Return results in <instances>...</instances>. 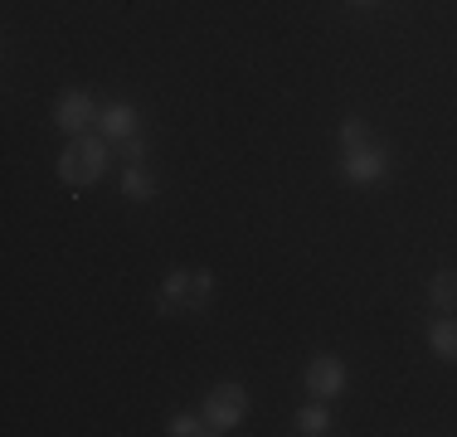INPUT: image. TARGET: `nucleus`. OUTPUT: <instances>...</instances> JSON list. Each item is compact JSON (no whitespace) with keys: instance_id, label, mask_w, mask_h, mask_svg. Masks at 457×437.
Here are the masks:
<instances>
[{"instance_id":"obj_1","label":"nucleus","mask_w":457,"mask_h":437,"mask_svg":"<svg viewBox=\"0 0 457 437\" xmlns=\"http://www.w3.org/2000/svg\"><path fill=\"white\" fill-rule=\"evenodd\" d=\"M107 146H112L107 136H88V131L73 136L69 146H63V156H59V180L73 185V190L97 185L107 175V161H112V156H107Z\"/></svg>"},{"instance_id":"obj_2","label":"nucleus","mask_w":457,"mask_h":437,"mask_svg":"<svg viewBox=\"0 0 457 437\" xmlns=\"http://www.w3.org/2000/svg\"><path fill=\"white\" fill-rule=\"evenodd\" d=\"M204 423H210V433H234L238 423L248 418V393L244 384H220L210 389V399H204Z\"/></svg>"},{"instance_id":"obj_3","label":"nucleus","mask_w":457,"mask_h":437,"mask_svg":"<svg viewBox=\"0 0 457 437\" xmlns=\"http://www.w3.org/2000/svg\"><path fill=\"white\" fill-rule=\"evenodd\" d=\"M341 175H345L351 185H375V180H385V175H389V151L379 146L375 136H370L365 146L341 151Z\"/></svg>"},{"instance_id":"obj_4","label":"nucleus","mask_w":457,"mask_h":437,"mask_svg":"<svg viewBox=\"0 0 457 437\" xmlns=\"http://www.w3.org/2000/svg\"><path fill=\"white\" fill-rule=\"evenodd\" d=\"M97 112H103V107H97L83 87H69V93H59V103H54V127L69 131V136H83V131L97 122Z\"/></svg>"},{"instance_id":"obj_5","label":"nucleus","mask_w":457,"mask_h":437,"mask_svg":"<svg viewBox=\"0 0 457 437\" xmlns=\"http://www.w3.org/2000/svg\"><path fill=\"white\" fill-rule=\"evenodd\" d=\"M345 384H351V375H345V365L336 355H317L307 365V389H312V399H341L345 393Z\"/></svg>"},{"instance_id":"obj_6","label":"nucleus","mask_w":457,"mask_h":437,"mask_svg":"<svg viewBox=\"0 0 457 437\" xmlns=\"http://www.w3.org/2000/svg\"><path fill=\"white\" fill-rule=\"evenodd\" d=\"M97 127H103L107 141H127V136H141V112L132 103H107L97 112Z\"/></svg>"},{"instance_id":"obj_7","label":"nucleus","mask_w":457,"mask_h":437,"mask_svg":"<svg viewBox=\"0 0 457 437\" xmlns=\"http://www.w3.org/2000/svg\"><path fill=\"white\" fill-rule=\"evenodd\" d=\"M190 297H195V268H170L166 282H161L156 306L161 311H190Z\"/></svg>"},{"instance_id":"obj_8","label":"nucleus","mask_w":457,"mask_h":437,"mask_svg":"<svg viewBox=\"0 0 457 437\" xmlns=\"http://www.w3.org/2000/svg\"><path fill=\"white\" fill-rule=\"evenodd\" d=\"M428 350L443 365H457V316H438V321L428 326Z\"/></svg>"},{"instance_id":"obj_9","label":"nucleus","mask_w":457,"mask_h":437,"mask_svg":"<svg viewBox=\"0 0 457 437\" xmlns=\"http://www.w3.org/2000/svg\"><path fill=\"white\" fill-rule=\"evenodd\" d=\"M428 301L433 311H457V268H438L428 277Z\"/></svg>"},{"instance_id":"obj_10","label":"nucleus","mask_w":457,"mask_h":437,"mask_svg":"<svg viewBox=\"0 0 457 437\" xmlns=\"http://www.w3.org/2000/svg\"><path fill=\"white\" fill-rule=\"evenodd\" d=\"M297 433H302V437H321V433H331V408H326V399L307 403V408H297Z\"/></svg>"},{"instance_id":"obj_11","label":"nucleus","mask_w":457,"mask_h":437,"mask_svg":"<svg viewBox=\"0 0 457 437\" xmlns=\"http://www.w3.org/2000/svg\"><path fill=\"white\" fill-rule=\"evenodd\" d=\"M122 190H127V200H137V204H146L151 194H156V180H151L141 166H127V175H122Z\"/></svg>"},{"instance_id":"obj_12","label":"nucleus","mask_w":457,"mask_h":437,"mask_svg":"<svg viewBox=\"0 0 457 437\" xmlns=\"http://www.w3.org/2000/svg\"><path fill=\"white\" fill-rule=\"evenodd\" d=\"M166 433L170 437H200V433H210V423H204V413L195 418V413H176V418L166 423Z\"/></svg>"},{"instance_id":"obj_13","label":"nucleus","mask_w":457,"mask_h":437,"mask_svg":"<svg viewBox=\"0 0 457 437\" xmlns=\"http://www.w3.org/2000/svg\"><path fill=\"white\" fill-rule=\"evenodd\" d=\"M365 141H370V127L361 122V117H345V122H341V151L365 146Z\"/></svg>"},{"instance_id":"obj_14","label":"nucleus","mask_w":457,"mask_h":437,"mask_svg":"<svg viewBox=\"0 0 457 437\" xmlns=\"http://www.w3.org/2000/svg\"><path fill=\"white\" fill-rule=\"evenodd\" d=\"M210 297H214V277L204 268H195V297H190V311H204L210 306Z\"/></svg>"},{"instance_id":"obj_15","label":"nucleus","mask_w":457,"mask_h":437,"mask_svg":"<svg viewBox=\"0 0 457 437\" xmlns=\"http://www.w3.org/2000/svg\"><path fill=\"white\" fill-rule=\"evenodd\" d=\"M141 156H146V141H141V136H127V141H122V161H127V166H141Z\"/></svg>"},{"instance_id":"obj_16","label":"nucleus","mask_w":457,"mask_h":437,"mask_svg":"<svg viewBox=\"0 0 457 437\" xmlns=\"http://www.w3.org/2000/svg\"><path fill=\"white\" fill-rule=\"evenodd\" d=\"M355 5H375V0H355Z\"/></svg>"}]
</instances>
